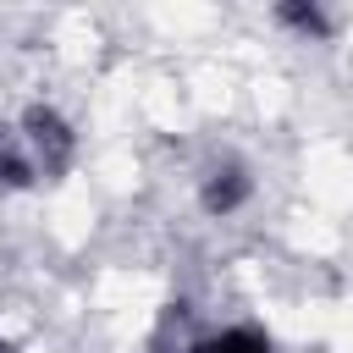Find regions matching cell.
<instances>
[{
  "mask_svg": "<svg viewBox=\"0 0 353 353\" xmlns=\"http://www.w3.org/2000/svg\"><path fill=\"white\" fill-rule=\"evenodd\" d=\"M22 143H28V154H33V171H44V176H61V171L72 165V149H77L72 127H66L61 110H50V105H28V116H22Z\"/></svg>",
  "mask_w": 353,
  "mask_h": 353,
  "instance_id": "cell-1",
  "label": "cell"
},
{
  "mask_svg": "<svg viewBox=\"0 0 353 353\" xmlns=\"http://www.w3.org/2000/svg\"><path fill=\"white\" fill-rule=\"evenodd\" d=\"M0 353H6V347H0Z\"/></svg>",
  "mask_w": 353,
  "mask_h": 353,
  "instance_id": "cell-6",
  "label": "cell"
},
{
  "mask_svg": "<svg viewBox=\"0 0 353 353\" xmlns=\"http://www.w3.org/2000/svg\"><path fill=\"white\" fill-rule=\"evenodd\" d=\"M276 17L287 28H298V33H309V39H325L331 33V22H325V11L314 0H287V6H276Z\"/></svg>",
  "mask_w": 353,
  "mask_h": 353,
  "instance_id": "cell-5",
  "label": "cell"
},
{
  "mask_svg": "<svg viewBox=\"0 0 353 353\" xmlns=\"http://www.w3.org/2000/svg\"><path fill=\"white\" fill-rule=\"evenodd\" d=\"M248 193H254L248 171H243L237 160H226V165H215V171L204 176V188H199V204H204L210 215H232V210H243V204H248Z\"/></svg>",
  "mask_w": 353,
  "mask_h": 353,
  "instance_id": "cell-2",
  "label": "cell"
},
{
  "mask_svg": "<svg viewBox=\"0 0 353 353\" xmlns=\"http://www.w3.org/2000/svg\"><path fill=\"white\" fill-rule=\"evenodd\" d=\"M193 353H276V347H270L265 331H254V325H232V331H221V336H204Z\"/></svg>",
  "mask_w": 353,
  "mask_h": 353,
  "instance_id": "cell-4",
  "label": "cell"
},
{
  "mask_svg": "<svg viewBox=\"0 0 353 353\" xmlns=\"http://www.w3.org/2000/svg\"><path fill=\"white\" fill-rule=\"evenodd\" d=\"M39 171H33V154H28V143L11 132V127H0V188H28Z\"/></svg>",
  "mask_w": 353,
  "mask_h": 353,
  "instance_id": "cell-3",
  "label": "cell"
}]
</instances>
